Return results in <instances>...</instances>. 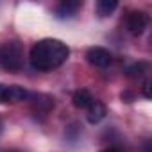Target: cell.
<instances>
[{
  "label": "cell",
  "instance_id": "cell-1",
  "mask_svg": "<svg viewBox=\"0 0 152 152\" xmlns=\"http://www.w3.org/2000/svg\"><path fill=\"white\" fill-rule=\"evenodd\" d=\"M68 56H70V48L66 47V43H63L61 39L47 38L34 43V47L31 48L29 59L34 70L48 72L61 66L68 59Z\"/></svg>",
  "mask_w": 152,
  "mask_h": 152
},
{
  "label": "cell",
  "instance_id": "cell-2",
  "mask_svg": "<svg viewBox=\"0 0 152 152\" xmlns=\"http://www.w3.org/2000/svg\"><path fill=\"white\" fill-rule=\"evenodd\" d=\"M0 68L18 72L23 68V47L18 41H4L0 45Z\"/></svg>",
  "mask_w": 152,
  "mask_h": 152
},
{
  "label": "cell",
  "instance_id": "cell-3",
  "mask_svg": "<svg viewBox=\"0 0 152 152\" xmlns=\"http://www.w3.org/2000/svg\"><path fill=\"white\" fill-rule=\"evenodd\" d=\"M86 59L95 68H106V66H109L113 57H111V52L107 48H104V47H91L88 50V54H86Z\"/></svg>",
  "mask_w": 152,
  "mask_h": 152
},
{
  "label": "cell",
  "instance_id": "cell-4",
  "mask_svg": "<svg viewBox=\"0 0 152 152\" xmlns=\"http://www.w3.org/2000/svg\"><path fill=\"white\" fill-rule=\"evenodd\" d=\"M29 99V91L20 86H6L0 84V104L4 102H22Z\"/></svg>",
  "mask_w": 152,
  "mask_h": 152
},
{
  "label": "cell",
  "instance_id": "cell-5",
  "mask_svg": "<svg viewBox=\"0 0 152 152\" xmlns=\"http://www.w3.org/2000/svg\"><path fill=\"white\" fill-rule=\"evenodd\" d=\"M147 23H148V16H147L143 11H131V13L127 15V18H125V25H127L129 32L134 34V36L141 34V32L145 31Z\"/></svg>",
  "mask_w": 152,
  "mask_h": 152
},
{
  "label": "cell",
  "instance_id": "cell-6",
  "mask_svg": "<svg viewBox=\"0 0 152 152\" xmlns=\"http://www.w3.org/2000/svg\"><path fill=\"white\" fill-rule=\"evenodd\" d=\"M83 7V2L79 0H63V2L56 7V16L57 18H70Z\"/></svg>",
  "mask_w": 152,
  "mask_h": 152
},
{
  "label": "cell",
  "instance_id": "cell-7",
  "mask_svg": "<svg viewBox=\"0 0 152 152\" xmlns=\"http://www.w3.org/2000/svg\"><path fill=\"white\" fill-rule=\"evenodd\" d=\"M106 115H107V109L100 100H93L86 109V118L90 124H99L100 120H104Z\"/></svg>",
  "mask_w": 152,
  "mask_h": 152
},
{
  "label": "cell",
  "instance_id": "cell-8",
  "mask_svg": "<svg viewBox=\"0 0 152 152\" xmlns=\"http://www.w3.org/2000/svg\"><path fill=\"white\" fill-rule=\"evenodd\" d=\"M72 100H73V106L75 107H79V109H88V106L95 100L93 99V95L88 91V90H77L73 93V97H72Z\"/></svg>",
  "mask_w": 152,
  "mask_h": 152
},
{
  "label": "cell",
  "instance_id": "cell-9",
  "mask_svg": "<svg viewBox=\"0 0 152 152\" xmlns=\"http://www.w3.org/2000/svg\"><path fill=\"white\" fill-rule=\"evenodd\" d=\"M116 2L115 0H99V2L95 4V9L99 13V16H109L115 9H116Z\"/></svg>",
  "mask_w": 152,
  "mask_h": 152
},
{
  "label": "cell",
  "instance_id": "cell-10",
  "mask_svg": "<svg viewBox=\"0 0 152 152\" xmlns=\"http://www.w3.org/2000/svg\"><path fill=\"white\" fill-rule=\"evenodd\" d=\"M147 70V64L145 63H134L127 68V75L129 77H140V75Z\"/></svg>",
  "mask_w": 152,
  "mask_h": 152
},
{
  "label": "cell",
  "instance_id": "cell-11",
  "mask_svg": "<svg viewBox=\"0 0 152 152\" xmlns=\"http://www.w3.org/2000/svg\"><path fill=\"white\" fill-rule=\"evenodd\" d=\"M148 88H150V84H148V83H145V84H143V93H145V97H147V99H150V90H148Z\"/></svg>",
  "mask_w": 152,
  "mask_h": 152
},
{
  "label": "cell",
  "instance_id": "cell-12",
  "mask_svg": "<svg viewBox=\"0 0 152 152\" xmlns=\"http://www.w3.org/2000/svg\"><path fill=\"white\" fill-rule=\"evenodd\" d=\"M100 152H122V150L116 148V147H109V148H104V150H100Z\"/></svg>",
  "mask_w": 152,
  "mask_h": 152
},
{
  "label": "cell",
  "instance_id": "cell-13",
  "mask_svg": "<svg viewBox=\"0 0 152 152\" xmlns=\"http://www.w3.org/2000/svg\"><path fill=\"white\" fill-rule=\"evenodd\" d=\"M11 152H16V150H11Z\"/></svg>",
  "mask_w": 152,
  "mask_h": 152
}]
</instances>
